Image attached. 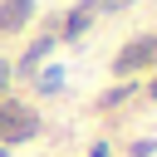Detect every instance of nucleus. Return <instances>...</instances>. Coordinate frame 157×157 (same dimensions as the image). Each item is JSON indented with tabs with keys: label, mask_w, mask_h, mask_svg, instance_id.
I'll return each mask as SVG.
<instances>
[{
	"label": "nucleus",
	"mask_w": 157,
	"mask_h": 157,
	"mask_svg": "<svg viewBox=\"0 0 157 157\" xmlns=\"http://www.w3.org/2000/svg\"><path fill=\"white\" fill-rule=\"evenodd\" d=\"M59 83H64V69H44V78H39V93H59Z\"/></svg>",
	"instance_id": "6"
},
{
	"label": "nucleus",
	"mask_w": 157,
	"mask_h": 157,
	"mask_svg": "<svg viewBox=\"0 0 157 157\" xmlns=\"http://www.w3.org/2000/svg\"><path fill=\"white\" fill-rule=\"evenodd\" d=\"M34 132H39V118H34L25 103H0V147L25 142V137H34Z\"/></svg>",
	"instance_id": "1"
},
{
	"label": "nucleus",
	"mask_w": 157,
	"mask_h": 157,
	"mask_svg": "<svg viewBox=\"0 0 157 157\" xmlns=\"http://www.w3.org/2000/svg\"><path fill=\"white\" fill-rule=\"evenodd\" d=\"M10 74H15V69H10V64H5V59H0V93H5V88H10Z\"/></svg>",
	"instance_id": "9"
},
{
	"label": "nucleus",
	"mask_w": 157,
	"mask_h": 157,
	"mask_svg": "<svg viewBox=\"0 0 157 157\" xmlns=\"http://www.w3.org/2000/svg\"><path fill=\"white\" fill-rule=\"evenodd\" d=\"M93 15H98V5H93V0H78V5L69 10V20H64V39H78V34L93 25Z\"/></svg>",
	"instance_id": "4"
},
{
	"label": "nucleus",
	"mask_w": 157,
	"mask_h": 157,
	"mask_svg": "<svg viewBox=\"0 0 157 157\" xmlns=\"http://www.w3.org/2000/svg\"><path fill=\"white\" fill-rule=\"evenodd\" d=\"M93 5H98V10H128L132 0H93Z\"/></svg>",
	"instance_id": "8"
},
{
	"label": "nucleus",
	"mask_w": 157,
	"mask_h": 157,
	"mask_svg": "<svg viewBox=\"0 0 157 157\" xmlns=\"http://www.w3.org/2000/svg\"><path fill=\"white\" fill-rule=\"evenodd\" d=\"M147 64H157V34H142V39H132L128 49H118L113 74H137V69H147Z\"/></svg>",
	"instance_id": "2"
},
{
	"label": "nucleus",
	"mask_w": 157,
	"mask_h": 157,
	"mask_svg": "<svg viewBox=\"0 0 157 157\" xmlns=\"http://www.w3.org/2000/svg\"><path fill=\"white\" fill-rule=\"evenodd\" d=\"M29 15H34V0H0V34L25 29V25H29Z\"/></svg>",
	"instance_id": "3"
},
{
	"label": "nucleus",
	"mask_w": 157,
	"mask_h": 157,
	"mask_svg": "<svg viewBox=\"0 0 157 157\" xmlns=\"http://www.w3.org/2000/svg\"><path fill=\"white\" fill-rule=\"evenodd\" d=\"M49 49H54V34H39V39L25 49V59H20V74H34V69L49 59Z\"/></svg>",
	"instance_id": "5"
},
{
	"label": "nucleus",
	"mask_w": 157,
	"mask_h": 157,
	"mask_svg": "<svg viewBox=\"0 0 157 157\" xmlns=\"http://www.w3.org/2000/svg\"><path fill=\"white\" fill-rule=\"evenodd\" d=\"M123 98H128V83H118L113 93H103V108H113V103H123Z\"/></svg>",
	"instance_id": "7"
},
{
	"label": "nucleus",
	"mask_w": 157,
	"mask_h": 157,
	"mask_svg": "<svg viewBox=\"0 0 157 157\" xmlns=\"http://www.w3.org/2000/svg\"><path fill=\"white\" fill-rule=\"evenodd\" d=\"M0 157H5V147H0Z\"/></svg>",
	"instance_id": "11"
},
{
	"label": "nucleus",
	"mask_w": 157,
	"mask_h": 157,
	"mask_svg": "<svg viewBox=\"0 0 157 157\" xmlns=\"http://www.w3.org/2000/svg\"><path fill=\"white\" fill-rule=\"evenodd\" d=\"M152 98H157V78H152Z\"/></svg>",
	"instance_id": "10"
}]
</instances>
